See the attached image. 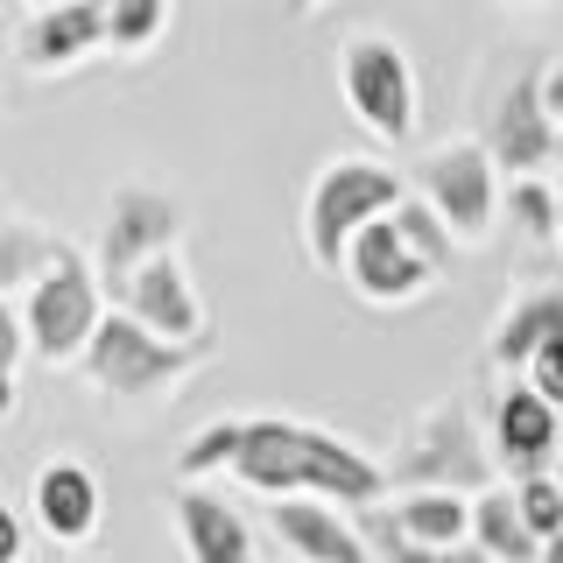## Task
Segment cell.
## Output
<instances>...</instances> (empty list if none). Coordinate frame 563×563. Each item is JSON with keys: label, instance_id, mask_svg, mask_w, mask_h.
Returning <instances> with one entry per match:
<instances>
[{"label": "cell", "instance_id": "23", "mask_svg": "<svg viewBox=\"0 0 563 563\" xmlns=\"http://www.w3.org/2000/svg\"><path fill=\"white\" fill-rule=\"evenodd\" d=\"M395 225H401V233H409V246H416L422 261H430L437 275H444L451 261H457V246H465V240H457L451 225H444V211H437L430 198H416V190H409V198L395 205Z\"/></svg>", "mask_w": 563, "mask_h": 563}, {"label": "cell", "instance_id": "8", "mask_svg": "<svg viewBox=\"0 0 563 563\" xmlns=\"http://www.w3.org/2000/svg\"><path fill=\"white\" fill-rule=\"evenodd\" d=\"M345 282H352V296L360 303H374V310H395V303H416L422 289L437 282V268L409 246V233L395 225V211L387 219H374L360 240L345 246V268H339Z\"/></svg>", "mask_w": 563, "mask_h": 563}, {"label": "cell", "instance_id": "14", "mask_svg": "<svg viewBox=\"0 0 563 563\" xmlns=\"http://www.w3.org/2000/svg\"><path fill=\"white\" fill-rule=\"evenodd\" d=\"M275 536L289 542L303 563H374V542L360 536V515L339 500H317V493H289L268 507Z\"/></svg>", "mask_w": 563, "mask_h": 563}, {"label": "cell", "instance_id": "22", "mask_svg": "<svg viewBox=\"0 0 563 563\" xmlns=\"http://www.w3.org/2000/svg\"><path fill=\"white\" fill-rule=\"evenodd\" d=\"M99 8H106V43H113L120 57H148V49L169 35L176 0H99Z\"/></svg>", "mask_w": 563, "mask_h": 563}, {"label": "cell", "instance_id": "6", "mask_svg": "<svg viewBox=\"0 0 563 563\" xmlns=\"http://www.w3.org/2000/svg\"><path fill=\"white\" fill-rule=\"evenodd\" d=\"M339 92H345V113L374 141L416 134V64L395 35H352L339 49Z\"/></svg>", "mask_w": 563, "mask_h": 563}, {"label": "cell", "instance_id": "4", "mask_svg": "<svg viewBox=\"0 0 563 563\" xmlns=\"http://www.w3.org/2000/svg\"><path fill=\"white\" fill-rule=\"evenodd\" d=\"M106 282H99V261H85L78 246L64 240V254L49 261V275L35 282L22 296V324H29V352L43 366H70L85 360V345H92L99 317H106Z\"/></svg>", "mask_w": 563, "mask_h": 563}, {"label": "cell", "instance_id": "32", "mask_svg": "<svg viewBox=\"0 0 563 563\" xmlns=\"http://www.w3.org/2000/svg\"><path fill=\"white\" fill-rule=\"evenodd\" d=\"M282 8H289V14H317V8H324V0H282Z\"/></svg>", "mask_w": 563, "mask_h": 563}, {"label": "cell", "instance_id": "15", "mask_svg": "<svg viewBox=\"0 0 563 563\" xmlns=\"http://www.w3.org/2000/svg\"><path fill=\"white\" fill-rule=\"evenodd\" d=\"M169 515H176V536H184L190 563H254V528L240 521V507L225 493H205L198 479H184Z\"/></svg>", "mask_w": 563, "mask_h": 563}, {"label": "cell", "instance_id": "2", "mask_svg": "<svg viewBox=\"0 0 563 563\" xmlns=\"http://www.w3.org/2000/svg\"><path fill=\"white\" fill-rule=\"evenodd\" d=\"M401 198H409V176L374 163V155H339V163H324L317 184H310V198H303V254L324 275H339L345 246L374 219H387Z\"/></svg>", "mask_w": 563, "mask_h": 563}, {"label": "cell", "instance_id": "11", "mask_svg": "<svg viewBox=\"0 0 563 563\" xmlns=\"http://www.w3.org/2000/svg\"><path fill=\"white\" fill-rule=\"evenodd\" d=\"M120 310H134L148 331H163V339H184V345H198L211 339V324H205V303H198V282H190L184 268V254H155V261H141V268L120 282V296H113Z\"/></svg>", "mask_w": 563, "mask_h": 563}, {"label": "cell", "instance_id": "30", "mask_svg": "<svg viewBox=\"0 0 563 563\" xmlns=\"http://www.w3.org/2000/svg\"><path fill=\"white\" fill-rule=\"evenodd\" d=\"M14 401H22V395H14V366H0V422L14 416Z\"/></svg>", "mask_w": 563, "mask_h": 563}, {"label": "cell", "instance_id": "25", "mask_svg": "<svg viewBox=\"0 0 563 563\" xmlns=\"http://www.w3.org/2000/svg\"><path fill=\"white\" fill-rule=\"evenodd\" d=\"M515 500H521V515L528 528H536L542 542L563 528V486H556V472H536V479H515Z\"/></svg>", "mask_w": 563, "mask_h": 563}, {"label": "cell", "instance_id": "26", "mask_svg": "<svg viewBox=\"0 0 563 563\" xmlns=\"http://www.w3.org/2000/svg\"><path fill=\"white\" fill-rule=\"evenodd\" d=\"M521 380H536V387H542V395H550V401H556V409H563V339H550V345H542V352H536V360H528V366H521Z\"/></svg>", "mask_w": 563, "mask_h": 563}, {"label": "cell", "instance_id": "35", "mask_svg": "<svg viewBox=\"0 0 563 563\" xmlns=\"http://www.w3.org/2000/svg\"><path fill=\"white\" fill-rule=\"evenodd\" d=\"M515 8H536V0H515Z\"/></svg>", "mask_w": 563, "mask_h": 563}, {"label": "cell", "instance_id": "29", "mask_svg": "<svg viewBox=\"0 0 563 563\" xmlns=\"http://www.w3.org/2000/svg\"><path fill=\"white\" fill-rule=\"evenodd\" d=\"M542 99H550V113L563 120V64H550V70H542Z\"/></svg>", "mask_w": 563, "mask_h": 563}, {"label": "cell", "instance_id": "28", "mask_svg": "<svg viewBox=\"0 0 563 563\" xmlns=\"http://www.w3.org/2000/svg\"><path fill=\"white\" fill-rule=\"evenodd\" d=\"M0 563H22V515L0 500Z\"/></svg>", "mask_w": 563, "mask_h": 563}, {"label": "cell", "instance_id": "9", "mask_svg": "<svg viewBox=\"0 0 563 563\" xmlns=\"http://www.w3.org/2000/svg\"><path fill=\"white\" fill-rule=\"evenodd\" d=\"M106 43V8L99 0H43L22 29H14V64L35 70V78H57V70H78L85 57H99Z\"/></svg>", "mask_w": 563, "mask_h": 563}, {"label": "cell", "instance_id": "13", "mask_svg": "<svg viewBox=\"0 0 563 563\" xmlns=\"http://www.w3.org/2000/svg\"><path fill=\"white\" fill-rule=\"evenodd\" d=\"M556 134H563V120L550 113V99H542V70H528V78H515L500 92V106H493L486 148L500 155L507 176H542L556 163Z\"/></svg>", "mask_w": 563, "mask_h": 563}, {"label": "cell", "instance_id": "36", "mask_svg": "<svg viewBox=\"0 0 563 563\" xmlns=\"http://www.w3.org/2000/svg\"><path fill=\"white\" fill-rule=\"evenodd\" d=\"M556 246H563V233H556Z\"/></svg>", "mask_w": 563, "mask_h": 563}, {"label": "cell", "instance_id": "34", "mask_svg": "<svg viewBox=\"0 0 563 563\" xmlns=\"http://www.w3.org/2000/svg\"><path fill=\"white\" fill-rule=\"evenodd\" d=\"M556 163H563V134H556Z\"/></svg>", "mask_w": 563, "mask_h": 563}, {"label": "cell", "instance_id": "1", "mask_svg": "<svg viewBox=\"0 0 563 563\" xmlns=\"http://www.w3.org/2000/svg\"><path fill=\"white\" fill-rule=\"evenodd\" d=\"M233 479L289 500V493H317L339 507H374L387 486V465H374L360 444L317 430V422H289V416H246V444L233 457Z\"/></svg>", "mask_w": 563, "mask_h": 563}, {"label": "cell", "instance_id": "16", "mask_svg": "<svg viewBox=\"0 0 563 563\" xmlns=\"http://www.w3.org/2000/svg\"><path fill=\"white\" fill-rule=\"evenodd\" d=\"M35 521H43V536L57 542V550H70V542H92L99 536V479L78 465V457H57V465L35 472V493H29Z\"/></svg>", "mask_w": 563, "mask_h": 563}, {"label": "cell", "instance_id": "20", "mask_svg": "<svg viewBox=\"0 0 563 563\" xmlns=\"http://www.w3.org/2000/svg\"><path fill=\"white\" fill-rule=\"evenodd\" d=\"M395 521H401V536H416V542H472V500L457 486H409L395 500Z\"/></svg>", "mask_w": 563, "mask_h": 563}, {"label": "cell", "instance_id": "17", "mask_svg": "<svg viewBox=\"0 0 563 563\" xmlns=\"http://www.w3.org/2000/svg\"><path fill=\"white\" fill-rule=\"evenodd\" d=\"M550 339H563V282H542V289H521L515 303L493 317L486 331V360L507 366V374H521L528 360H536Z\"/></svg>", "mask_w": 563, "mask_h": 563}, {"label": "cell", "instance_id": "24", "mask_svg": "<svg viewBox=\"0 0 563 563\" xmlns=\"http://www.w3.org/2000/svg\"><path fill=\"white\" fill-rule=\"evenodd\" d=\"M240 444H246V416H233V422H211V430H198V437L184 444L176 472H184V479H211V472H233Z\"/></svg>", "mask_w": 563, "mask_h": 563}, {"label": "cell", "instance_id": "18", "mask_svg": "<svg viewBox=\"0 0 563 563\" xmlns=\"http://www.w3.org/2000/svg\"><path fill=\"white\" fill-rule=\"evenodd\" d=\"M472 542H479L486 556H500V563H542V536L528 528L515 486L472 493Z\"/></svg>", "mask_w": 563, "mask_h": 563}, {"label": "cell", "instance_id": "19", "mask_svg": "<svg viewBox=\"0 0 563 563\" xmlns=\"http://www.w3.org/2000/svg\"><path fill=\"white\" fill-rule=\"evenodd\" d=\"M57 254H64V240L49 225L22 219V211H0V296H29Z\"/></svg>", "mask_w": 563, "mask_h": 563}, {"label": "cell", "instance_id": "27", "mask_svg": "<svg viewBox=\"0 0 563 563\" xmlns=\"http://www.w3.org/2000/svg\"><path fill=\"white\" fill-rule=\"evenodd\" d=\"M29 360V324H22V310L0 296V366H22Z\"/></svg>", "mask_w": 563, "mask_h": 563}, {"label": "cell", "instance_id": "31", "mask_svg": "<svg viewBox=\"0 0 563 563\" xmlns=\"http://www.w3.org/2000/svg\"><path fill=\"white\" fill-rule=\"evenodd\" d=\"M542 563H563V528H556L550 542H542Z\"/></svg>", "mask_w": 563, "mask_h": 563}, {"label": "cell", "instance_id": "10", "mask_svg": "<svg viewBox=\"0 0 563 563\" xmlns=\"http://www.w3.org/2000/svg\"><path fill=\"white\" fill-rule=\"evenodd\" d=\"M387 479H401V486H479L486 479V451H479V430H472V416L457 409V401H444V409H430L422 416V430H416V444L395 457V472Z\"/></svg>", "mask_w": 563, "mask_h": 563}, {"label": "cell", "instance_id": "5", "mask_svg": "<svg viewBox=\"0 0 563 563\" xmlns=\"http://www.w3.org/2000/svg\"><path fill=\"white\" fill-rule=\"evenodd\" d=\"M416 198H430L444 211V225L465 246H486L493 225H500V155L486 148V141H444V148H430L416 163Z\"/></svg>", "mask_w": 563, "mask_h": 563}, {"label": "cell", "instance_id": "33", "mask_svg": "<svg viewBox=\"0 0 563 563\" xmlns=\"http://www.w3.org/2000/svg\"><path fill=\"white\" fill-rule=\"evenodd\" d=\"M556 486H563V451H556Z\"/></svg>", "mask_w": 563, "mask_h": 563}, {"label": "cell", "instance_id": "7", "mask_svg": "<svg viewBox=\"0 0 563 563\" xmlns=\"http://www.w3.org/2000/svg\"><path fill=\"white\" fill-rule=\"evenodd\" d=\"M184 225H190V205L176 198V190H155V184H120L113 198H106V225H99V246H92L106 296H120V282H128V275L141 268V261L169 254V246L184 240Z\"/></svg>", "mask_w": 563, "mask_h": 563}, {"label": "cell", "instance_id": "21", "mask_svg": "<svg viewBox=\"0 0 563 563\" xmlns=\"http://www.w3.org/2000/svg\"><path fill=\"white\" fill-rule=\"evenodd\" d=\"M500 211H507V225L536 246H556V233H563V190H550L542 176H507Z\"/></svg>", "mask_w": 563, "mask_h": 563}, {"label": "cell", "instance_id": "3", "mask_svg": "<svg viewBox=\"0 0 563 563\" xmlns=\"http://www.w3.org/2000/svg\"><path fill=\"white\" fill-rule=\"evenodd\" d=\"M205 360H211V339H198V345L163 339V331H148L134 310H120V303L99 317L92 345H85V374H92V387L113 395V401H155V395H169L184 374H198Z\"/></svg>", "mask_w": 563, "mask_h": 563}, {"label": "cell", "instance_id": "12", "mask_svg": "<svg viewBox=\"0 0 563 563\" xmlns=\"http://www.w3.org/2000/svg\"><path fill=\"white\" fill-rule=\"evenodd\" d=\"M563 451V409L542 395L536 380L507 387L500 409H493V457H500L507 479H536V472H556Z\"/></svg>", "mask_w": 563, "mask_h": 563}]
</instances>
